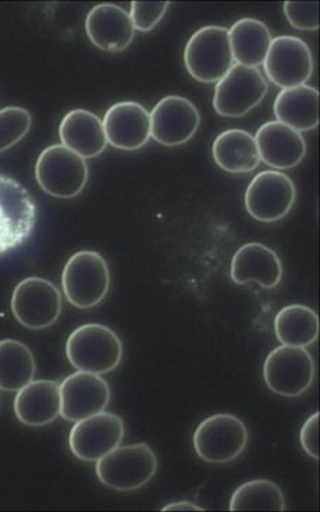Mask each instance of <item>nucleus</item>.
Returning <instances> with one entry per match:
<instances>
[{
	"label": "nucleus",
	"mask_w": 320,
	"mask_h": 512,
	"mask_svg": "<svg viewBox=\"0 0 320 512\" xmlns=\"http://www.w3.org/2000/svg\"><path fill=\"white\" fill-rule=\"evenodd\" d=\"M268 90V81L261 71L234 64L216 83L213 108L223 117H243L263 101Z\"/></svg>",
	"instance_id": "1a4fd4ad"
},
{
	"label": "nucleus",
	"mask_w": 320,
	"mask_h": 512,
	"mask_svg": "<svg viewBox=\"0 0 320 512\" xmlns=\"http://www.w3.org/2000/svg\"><path fill=\"white\" fill-rule=\"evenodd\" d=\"M102 122L106 140L123 151H137L151 138V113L137 102L116 103Z\"/></svg>",
	"instance_id": "dca6fc26"
},
{
	"label": "nucleus",
	"mask_w": 320,
	"mask_h": 512,
	"mask_svg": "<svg viewBox=\"0 0 320 512\" xmlns=\"http://www.w3.org/2000/svg\"><path fill=\"white\" fill-rule=\"evenodd\" d=\"M184 63L199 83H218L234 66L229 30L208 26L192 34L184 51Z\"/></svg>",
	"instance_id": "20e7f679"
},
{
	"label": "nucleus",
	"mask_w": 320,
	"mask_h": 512,
	"mask_svg": "<svg viewBox=\"0 0 320 512\" xmlns=\"http://www.w3.org/2000/svg\"><path fill=\"white\" fill-rule=\"evenodd\" d=\"M63 293L71 305L90 309L101 304L109 293L110 270L98 252L80 251L71 256L62 275Z\"/></svg>",
	"instance_id": "7ed1b4c3"
},
{
	"label": "nucleus",
	"mask_w": 320,
	"mask_h": 512,
	"mask_svg": "<svg viewBox=\"0 0 320 512\" xmlns=\"http://www.w3.org/2000/svg\"><path fill=\"white\" fill-rule=\"evenodd\" d=\"M37 218V204L26 187L0 174V255L26 243Z\"/></svg>",
	"instance_id": "423d86ee"
},
{
	"label": "nucleus",
	"mask_w": 320,
	"mask_h": 512,
	"mask_svg": "<svg viewBox=\"0 0 320 512\" xmlns=\"http://www.w3.org/2000/svg\"><path fill=\"white\" fill-rule=\"evenodd\" d=\"M31 122L27 109L9 106L0 110V152L19 144L30 131Z\"/></svg>",
	"instance_id": "cd10ccee"
},
{
	"label": "nucleus",
	"mask_w": 320,
	"mask_h": 512,
	"mask_svg": "<svg viewBox=\"0 0 320 512\" xmlns=\"http://www.w3.org/2000/svg\"><path fill=\"white\" fill-rule=\"evenodd\" d=\"M59 288L42 277H27L12 295V311L17 322L31 330L52 326L62 314Z\"/></svg>",
	"instance_id": "9d476101"
},
{
	"label": "nucleus",
	"mask_w": 320,
	"mask_h": 512,
	"mask_svg": "<svg viewBox=\"0 0 320 512\" xmlns=\"http://www.w3.org/2000/svg\"><path fill=\"white\" fill-rule=\"evenodd\" d=\"M234 63L258 69L268 55L272 34L268 26L256 19H241L229 30Z\"/></svg>",
	"instance_id": "b1692460"
},
{
	"label": "nucleus",
	"mask_w": 320,
	"mask_h": 512,
	"mask_svg": "<svg viewBox=\"0 0 320 512\" xmlns=\"http://www.w3.org/2000/svg\"><path fill=\"white\" fill-rule=\"evenodd\" d=\"M201 124L197 106L183 96L160 99L151 112V137L163 147H179L197 133Z\"/></svg>",
	"instance_id": "4468645a"
},
{
	"label": "nucleus",
	"mask_w": 320,
	"mask_h": 512,
	"mask_svg": "<svg viewBox=\"0 0 320 512\" xmlns=\"http://www.w3.org/2000/svg\"><path fill=\"white\" fill-rule=\"evenodd\" d=\"M37 372L34 354L17 340L0 341V390L19 391L31 383Z\"/></svg>",
	"instance_id": "a878e982"
},
{
	"label": "nucleus",
	"mask_w": 320,
	"mask_h": 512,
	"mask_svg": "<svg viewBox=\"0 0 320 512\" xmlns=\"http://www.w3.org/2000/svg\"><path fill=\"white\" fill-rule=\"evenodd\" d=\"M60 141L84 159L96 158L108 145L103 122L85 109H74L63 117L59 127Z\"/></svg>",
	"instance_id": "412c9836"
},
{
	"label": "nucleus",
	"mask_w": 320,
	"mask_h": 512,
	"mask_svg": "<svg viewBox=\"0 0 320 512\" xmlns=\"http://www.w3.org/2000/svg\"><path fill=\"white\" fill-rule=\"evenodd\" d=\"M172 510L201 511V510H204V508L195 506V504L190 503V501H179V503L167 504L166 507H163V511H172Z\"/></svg>",
	"instance_id": "2f4dec72"
},
{
	"label": "nucleus",
	"mask_w": 320,
	"mask_h": 512,
	"mask_svg": "<svg viewBox=\"0 0 320 512\" xmlns=\"http://www.w3.org/2000/svg\"><path fill=\"white\" fill-rule=\"evenodd\" d=\"M169 2H134L131 3V21L135 30L148 32L154 30L169 9Z\"/></svg>",
	"instance_id": "c85d7f7f"
},
{
	"label": "nucleus",
	"mask_w": 320,
	"mask_h": 512,
	"mask_svg": "<svg viewBox=\"0 0 320 512\" xmlns=\"http://www.w3.org/2000/svg\"><path fill=\"white\" fill-rule=\"evenodd\" d=\"M275 333L283 346H312L319 337L318 314L305 305H288L276 315Z\"/></svg>",
	"instance_id": "393cba45"
},
{
	"label": "nucleus",
	"mask_w": 320,
	"mask_h": 512,
	"mask_svg": "<svg viewBox=\"0 0 320 512\" xmlns=\"http://www.w3.org/2000/svg\"><path fill=\"white\" fill-rule=\"evenodd\" d=\"M88 38L105 52H122L134 41L135 28L130 14L122 7L102 3L85 20Z\"/></svg>",
	"instance_id": "a211bd4d"
},
{
	"label": "nucleus",
	"mask_w": 320,
	"mask_h": 512,
	"mask_svg": "<svg viewBox=\"0 0 320 512\" xmlns=\"http://www.w3.org/2000/svg\"><path fill=\"white\" fill-rule=\"evenodd\" d=\"M60 400V415L66 421H83L108 408L110 387L101 375L78 371L60 383Z\"/></svg>",
	"instance_id": "2eb2a0df"
},
{
	"label": "nucleus",
	"mask_w": 320,
	"mask_h": 512,
	"mask_svg": "<svg viewBox=\"0 0 320 512\" xmlns=\"http://www.w3.org/2000/svg\"><path fill=\"white\" fill-rule=\"evenodd\" d=\"M319 2H286L284 14L291 26L300 31L319 30Z\"/></svg>",
	"instance_id": "c756f323"
},
{
	"label": "nucleus",
	"mask_w": 320,
	"mask_h": 512,
	"mask_svg": "<svg viewBox=\"0 0 320 512\" xmlns=\"http://www.w3.org/2000/svg\"><path fill=\"white\" fill-rule=\"evenodd\" d=\"M124 422L119 415L101 412L76 422L70 430L69 446L78 460L96 462L123 442Z\"/></svg>",
	"instance_id": "ddd939ff"
},
{
	"label": "nucleus",
	"mask_w": 320,
	"mask_h": 512,
	"mask_svg": "<svg viewBox=\"0 0 320 512\" xmlns=\"http://www.w3.org/2000/svg\"><path fill=\"white\" fill-rule=\"evenodd\" d=\"M255 142L262 162L277 170L294 169L307 155V142L302 134L280 122L263 124Z\"/></svg>",
	"instance_id": "f3484780"
},
{
	"label": "nucleus",
	"mask_w": 320,
	"mask_h": 512,
	"mask_svg": "<svg viewBox=\"0 0 320 512\" xmlns=\"http://www.w3.org/2000/svg\"><path fill=\"white\" fill-rule=\"evenodd\" d=\"M62 411L60 384L55 380H32L17 391L14 412L21 423L27 426L49 425L55 422Z\"/></svg>",
	"instance_id": "aec40b11"
},
{
	"label": "nucleus",
	"mask_w": 320,
	"mask_h": 512,
	"mask_svg": "<svg viewBox=\"0 0 320 512\" xmlns=\"http://www.w3.org/2000/svg\"><path fill=\"white\" fill-rule=\"evenodd\" d=\"M277 122L298 131H311L319 126V91L309 85L288 88L277 95L275 106Z\"/></svg>",
	"instance_id": "4be33fe9"
},
{
	"label": "nucleus",
	"mask_w": 320,
	"mask_h": 512,
	"mask_svg": "<svg viewBox=\"0 0 320 512\" xmlns=\"http://www.w3.org/2000/svg\"><path fill=\"white\" fill-rule=\"evenodd\" d=\"M315 361L307 348L280 346L263 364V379L270 391L282 397H300L315 380Z\"/></svg>",
	"instance_id": "0eeeda50"
},
{
	"label": "nucleus",
	"mask_w": 320,
	"mask_h": 512,
	"mask_svg": "<svg viewBox=\"0 0 320 512\" xmlns=\"http://www.w3.org/2000/svg\"><path fill=\"white\" fill-rule=\"evenodd\" d=\"M230 276L238 286L258 283L263 288H275L282 282L283 265L279 255L266 245L245 244L233 256Z\"/></svg>",
	"instance_id": "6ab92c4d"
},
{
	"label": "nucleus",
	"mask_w": 320,
	"mask_h": 512,
	"mask_svg": "<svg viewBox=\"0 0 320 512\" xmlns=\"http://www.w3.org/2000/svg\"><path fill=\"white\" fill-rule=\"evenodd\" d=\"M263 66L273 84L288 90L307 84L314 73V58L301 38L283 35L270 42Z\"/></svg>",
	"instance_id": "f8f14e48"
},
{
	"label": "nucleus",
	"mask_w": 320,
	"mask_h": 512,
	"mask_svg": "<svg viewBox=\"0 0 320 512\" xmlns=\"http://www.w3.org/2000/svg\"><path fill=\"white\" fill-rule=\"evenodd\" d=\"M87 162L64 145H52L41 152L35 165V177L39 187L60 199L77 197L87 186Z\"/></svg>",
	"instance_id": "39448f33"
},
{
	"label": "nucleus",
	"mask_w": 320,
	"mask_h": 512,
	"mask_svg": "<svg viewBox=\"0 0 320 512\" xmlns=\"http://www.w3.org/2000/svg\"><path fill=\"white\" fill-rule=\"evenodd\" d=\"M192 442L202 461L227 464L243 454L248 444V429L237 416L216 414L199 423Z\"/></svg>",
	"instance_id": "6e6552de"
},
{
	"label": "nucleus",
	"mask_w": 320,
	"mask_h": 512,
	"mask_svg": "<svg viewBox=\"0 0 320 512\" xmlns=\"http://www.w3.org/2000/svg\"><path fill=\"white\" fill-rule=\"evenodd\" d=\"M297 191L293 180L282 172L265 170L256 174L245 192V208L263 223L286 218L294 206Z\"/></svg>",
	"instance_id": "9b49d317"
},
{
	"label": "nucleus",
	"mask_w": 320,
	"mask_h": 512,
	"mask_svg": "<svg viewBox=\"0 0 320 512\" xmlns=\"http://www.w3.org/2000/svg\"><path fill=\"white\" fill-rule=\"evenodd\" d=\"M66 354L77 371L105 375L122 362L123 344L110 327L88 323L70 334Z\"/></svg>",
	"instance_id": "f257e3e1"
},
{
	"label": "nucleus",
	"mask_w": 320,
	"mask_h": 512,
	"mask_svg": "<svg viewBox=\"0 0 320 512\" xmlns=\"http://www.w3.org/2000/svg\"><path fill=\"white\" fill-rule=\"evenodd\" d=\"M213 159L224 172L250 173L261 163L255 137L244 130H227L213 142Z\"/></svg>",
	"instance_id": "5701e85b"
},
{
	"label": "nucleus",
	"mask_w": 320,
	"mask_h": 512,
	"mask_svg": "<svg viewBox=\"0 0 320 512\" xmlns=\"http://www.w3.org/2000/svg\"><path fill=\"white\" fill-rule=\"evenodd\" d=\"M301 447L314 460H319V412L309 416L301 428Z\"/></svg>",
	"instance_id": "7c9ffc66"
},
{
	"label": "nucleus",
	"mask_w": 320,
	"mask_h": 512,
	"mask_svg": "<svg viewBox=\"0 0 320 512\" xmlns=\"http://www.w3.org/2000/svg\"><path fill=\"white\" fill-rule=\"evenodd\" d=\"M158 471V458L148 444L116 447L96 461L102 485L116 492H133L151 482Z\"/></svg>",
	"instance_id": "f03ea898"
},
{
	"label": "nucleus",
	"mask_w": 320,
	"mask_h": 512,
	"mask_svg": "<svg viewBox=\"0 0 320 512\" xmlns=\"http://www.w3.org/2000/svg\"><path fill=\"white\" fill-rule=\"evenodd\" d=\"M231 511H284L282 489L268 479H256L238 487L231 496Z\"/></svg>",
	"instance_id": "bb28decb"
}]
</instances>
